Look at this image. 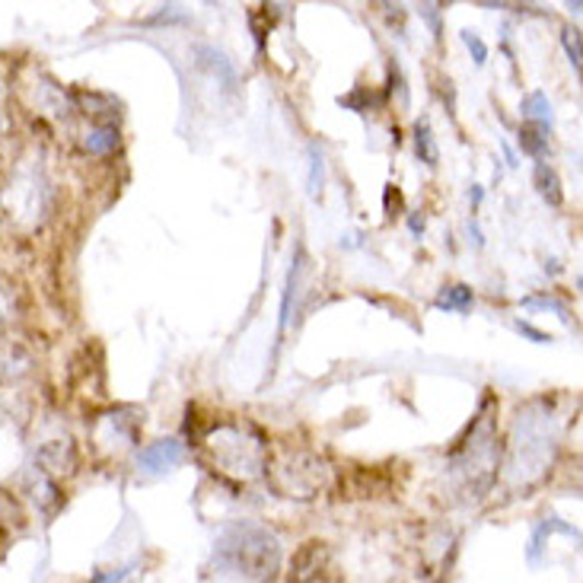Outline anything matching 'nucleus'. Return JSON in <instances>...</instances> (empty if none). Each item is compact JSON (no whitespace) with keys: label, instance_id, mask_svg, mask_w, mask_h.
I'll return each mask as SVG.
<instances>
[{"label":"nucleus","instance_id":"obj_1","mask_svg":"<svg viewBox=\"0 0 583 583\" xmlns=\"http://www.w3.org/2000/svg\"><path fill=\"white\" fill-rule=\"evenodd\" d=\"M211 568L221 578H234L242 583H272L281 571L277 536L252 520L230 523L214 543Z\"/></svg>","mask_w":583,"mask_h":583},{"label":"nucleus","instance_id":"obj_2","mask_svg":"<svg viewBox=\"0 0 583 583\" xmlns=\"http://www.w3.org/2000/svg\"><path fill=\"white\" fill-rule=\"evenodd\" d=\"M201 450L207 453L211 466L236 481L259 478L269 460V440L246 421H217L201 437Z\"/></svg>","mask_w":583,"mask_h":583},{"label":"nucleus","instance_id":"obj_3","mask_svg":"<svg viewBox=\"0 0 583 583\" xmlns=\"http://www.w3.org/2000/svg\"><path fill=\"white\" fill-rule=\"evenodd\" d=\"M450 463L456 468V475H463L466 491H472L475 498H481L495 485L498 466H501V440L491 418V398L481 402L468 433L450 453Z\"/></svg>","mask_w":583,"mask_h":583},{"label":"nucleus","instance_id":"obj_4","mask_svg":"<svg viewBox=\"0 0 583 583\" xmlns=\"http://www.w3.org/2000/svg\"><path fill=\"white\" fill-rule=\"evenodd\" d=\"M555 447H558L555 418L548 412H536V405L520 412L513 443H510V463H507L510 475L513 478L523 475V481H533L536 475H543L548 468Z\"/></svg>","mask_w":583,"mask_h":583},{"label":"nucleus","instance_id":"obj_5","mask_svg":"<svg viewBox=\"0 0 583 583\" xmlns=\"http://www.w3.org/2000/svg\"><path fill=\"white\" fill-rule=\"evenodd\" d=\"M265 475L272 481V488L284 498H316L325 481H329V468L325 463L316 456V453H307V450H284L277 456H269L265 460Z\"/></svg>","mask_w":583,"mask_h":583},{"label":"nucleus","instance_id":"obj_6","mask_svg":"<svg viewBox=\"0 0 583 583\" xmlns=\"http://www.w3.org/2000/svg\"><path fill=\"white\" fill-rule=\"evenodd\" d=\"M138 430H141V418L134 408H118V412H106L96 418L93 425V437L96 443H103L106 450H124L138 440Z\"/></svg>","mask_w":583,"mask_h":583},{"label":"nucleus","instance_id":"obj_7","mask_svg":"<svg viewBox=\"0 0 583 583\" xmlns=\"http://www.w3.org/2000/svg\"><path fill=\"white\" fill-rule=\"evenodd\" d=\"M23 491L29 495V501L36 504L41 516H55L61 507H64V491H61V485L48 475V472H41L39 466H29L26 472V478H23Z\"/></svg>","mask_w":583,"mask_h":583},{"label":"nucleus","instance_id":"obj_8","mask_svg":"<svg viewBox=\"0 0 583 583\" xmlns=\"http://www.w3.org/2000/svg\"><path fill=\"white\" fill-rule=\"evenodd\" d=\"M36 370V357L20 338L0 332V383H16L26 380Z\"/></svg>","mask_w":583,"mask_h":583},{"label":"nucleus","instance_id":"obj_9","mask_svg":"<svg viewBox=\"0 0 583 583\" xmlns=\"http://www.w3.org/2000/svg\"><path fill=\"white\" fill-rule=\"evenodd\" d=\"M329 571V548L325 543H304L290 564V583H319Z\"/></svg>","mask_w":583,"mask_h":583},{"label":"nucleus","instance_id":"obj_10","mask_svg":"<svg viewBox=\"0 0 583 583\" xmlns=\"http://www.w3.org/2000/svg\"><path fill=\"white\" fill-rule=\"evenodd\" d=\"M80 463V453L78 447H74V440H48V443H41L39 447V456H36V466L41 472H48L55 481H58V475H71Z\"/></svg>","mask_w":583,"mask_h":583},{"label":"nucleus","instance_id":"obj_11","mask_svg":"<svg viewBox=\"0 0 583 583\" xmlns=\"http://www.w3.org/2000/svg\"><path fill=\"white\" fill-rule=\"evenodd\" d=\"M182 456H186V453H182V443H179V440H156L147 450H141L138 466H141V472H147V475H163V472L179 466Z\"/></svg>","mask_w":583,"mask_h":583},{"label":"nucleus","instance_id":"obj_12","mask_svg":"<svg viewBox=\"0 0 583 583\" xmlns=\"http://www.w3.org/2000/svg\"><path fill=\"white\" fill-rule=\"evenodd\" d=\"M194 55H198L201 68H207L217 78V83H224V90H236V68L227 61V55H221V51H214L207 45H201Z\"/></svg>","mask_w":583,"mask_h":583},{"label":"nucleus","instance_id":"obj_13","mask_svg":"<svg viewBox=\"0 0 583 583\" xmlns=\"http://www.w3.org/2000/svg\"><path fill=\"white\" fill-rule=\"evenodd\" d=\"M116 147H118L116 124H96V128H90V131H86V138H83V151L93 156L112 154Z\"/></svg>","mask_w":583,"mask_h":583},{"label":"nucleus","instance_id":"obj_14","mask_svg":"<svg viewBox=\"0 0 583 583\" xmlns=\"http://www.w3.org/2000/svg\"><path fill=\"white\" fill-rule=\"evenodd\" d=\"M472 304H475V294L468 290L466 284H450V287H443V290L437 294V300H433L437 310L447 312H468L472 310Z\"/></svg>","mask_w":583,"mask_h":583},{"label":"nucleus","instance_id":"obj_15","mask_svg":"<svg viewBox=\"0 0 583 583\" xmlns=\"http://www.w3.org/2000/svg\"><path fill=\"white\" fill-rule=\"evenodd\" d=\"M520 109H523V116L530 118V121H536V128H551V103H548V96L545 93H526L523 96V103H520Z\"/></svg>","mask_w":583,"mask_h":583},{"label":"nucleus","instance_id":"obj_16","mask_svg":"<svg viewBox=\"0 0 583 583\" xmlns=\"http://www.w3.org/2000/svg\"><path fill=\"white\" fill-rule=\"evenodd\" d=\"M536 189H539V194H543L551 207H558V204L564 201V192H561V179H558V172H555L548 163H539V166H536Z\"/></svg>","mask_w":583,"mask_h":583},{"label":"nucleus","instance_id":"obj_17","mask_svg":"<svg viewBox=\"0 0 583 583\" xmlns=\"http://www.w3.org/2000/svg\"><path fill=\"white\" fill-rule=\"evenodd\" d=\"M520 151L536 156V159H543V156L548 154V138H545L543 128H536V124L520 128Z\"/></svg>","mask_w":583,"mask_h":583},{"label":"nucleus","instance_id":"obj_18","mask_svg":"<svg viewBox=\"0 0 583 583\" xmlns=\"http://www.w3.org/2000/svg\"><path fill=\"white\" fill-rule=\"evenodd\" d=\"M415 147H418V156H421L428 166H437L440 154H437V144H433L428 121H418V124H415Z\"/></svg>","mask_w":583,"mask_h":583},{"label":"nucleus","instance_id":"obj_19","mask_svg":"<svg viewBox=\"0 0 583 583\" xmlns=\"http://www.w3.org/2000/svg\"><path fill=\"white\" fill-rule=\"evenodd\" d=\"M16 310H20V304H16V290H13V284L0 274V329H3L7 322L16 319Z\"/></svg>","mask_w":583,"mask_h":583},{"label":"nucleus","instance_id":"obj_20","mask_svg":"<svg viewBox=\"0 0 583 583\" xmlns=\"http://www.w3.org/2000/svg\"><path fill=\"white\" fill-rule=\"evenodd\" d=\"M322 169H325V163H322V151L312 144L310 147V194L312 198H319V194H322Z\"/></svg>","mask_w":583,"mask_h":583},{"label":"nucleus","instance_id":"obj_21","mask_svg":"<svg viewBox=\"0 0 583 583\" xmlns=\"http://www.w3.org/2000/svg\"><path fill=\"white\" fill-rule=\"evenodd\" d=\"M561 41H564V51H568V58H571V64H574V71H581V33L578 29H564V36H561Z\"/></svg>","mask_w":583,"mask_h":583},{"label":"nucleus","instance_id":"obj_22","mask_svg":"<svg viewBox=\"0 0 583 583\" xmlns=\"http://www.w3.org/2000/svg\"><path fill=\"white\" fill-rule=\"evenodd\" d=\"M463 41H466V48L468 51H472V61H475V64H485V61H488V45H485V41H481V36H478V33H463Z\"/></svg>","mask_w":583,"mask_h":583},{"label":"nucleus","instance_id":"obj_23","mask_svg":"<svg viewBox=\"0 0 583 583\" xmlns=\"http://www.w3.org/2000/svg\"><path fill=\"white\" fill-rule=\"evenodd\" d=\"M523 307H530V310H536V307H543V310H555V312H558V316H561L564 322L571 319V316H568V310H564V307H561L558 300H548V297H545V300H539V297H526V300H523Z\"/></svg>","mask_w":583,"mask_h":583},{"label":"nucleus","instance_id":"obj_24","mask_svg":"<svg viewBox=\"0 0 583 583\" xmlns=\"http://www.w3.org/2000/svg\"><path fill=\"white\" fill-rule=\"evenodd\" d=\"M13 128V116H10V99H7V90L0 86V141L10 134Z\"/></svg>","mask_w":583,"mask_h":583},{"label":"nucleus","instance_id":"obj_25","mask_svg":"<svg viewBox=\"0 0 583 583\" xmlns=\"http://www.w3.org/2000/svg\"><path fill=\"white\" fill-rule=\"evenodd\" d=\"M437 10H440V7L428 3V7H421V16H428V23L433 26V36L440 39V20H437Z\"/></svg>","mask_w":583,"mask_h":583},{"label":"nucleus","instance_id":"obj_26","mask_svg":"<svg viewBox=\"0 0 583 583\" xmlns=\"http://www.w3.org/2000/svg\"><path fill=\"white\" fill-rule=\"evenodd\" d=\"M516 329H520L523 335H530L533 342H539V345H543V342H548V335H543V332H536V329H533V325H526V322H516Z\"/></svg>","mask_w":583,"mask_h":583},{"label":"nucleus","instance_id":"obj_27","mask_svg":"<svg viewBox=\"0 0 583 583\" xmlns=\"http://www.w3.org/2000/svg\"><path fill=\"white\" fill-rule=\"evenodd\" d=\"M412 230H415V234H425V221H418V217H412Z\"/></svg>","mask_w":583,"mask_h":583}]
</instances>
